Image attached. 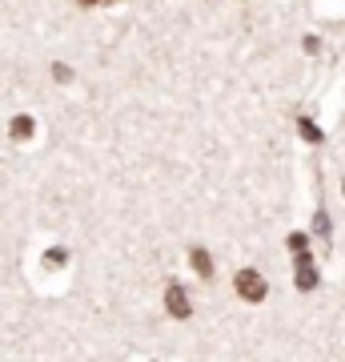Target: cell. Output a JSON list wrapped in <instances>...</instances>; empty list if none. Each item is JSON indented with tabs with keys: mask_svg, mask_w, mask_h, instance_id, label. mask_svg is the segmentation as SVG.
Here are the masks:
<instances>
[{
	"mask_svg": "<svg viewBox=\"0 0 345 362\" xmlns=\"http://www.w3.org/2000/svg\"><path fill=\"white\" fill-rule=\"evenodd\" d=\"M233 286H237V294H241L245 302H265V294H269V286H265V278H261V270H237Z\"/></svg>",
	"mask_w": 345,
	"mask_h": 362,
	"instance_id": "6da1fadb",
	"label": "cell"
},
{
	"mask_svg": "<svg viewBox=\"0 0 345 362\" xmlns=\"http://www.w3.org/2000/svg\"><path fill=\"white\" fill-rule=\"evenodd\" d=\"M165 310L173 314V318H189V314H193L189 294H185L181 286H169V290H165Z\"/></svg>",
	"mask_w": 345,
	"mask_h": 362,
	"instance_id": "7a4b0ae2",
	"label": "cell"
},
{
	"mask_svg": "<svg viewBox=\"0 0 345 362\" xmlns=\"http://www.w3.org/2000/svg\"><path fill=\"white\" fill-rule=\"evenodd\" d=\"M189 262H193V270L201 274V278H213V258H209L201 246H193V250H189Z\"/></svg>",
	"mask_w": 345,
	"mask_h": 362,
	"instance_id": "3957f363",
	"label": "cell"
},
{
	"mask_svg": "<svg viewBox=\"0 0 345 362\" xmlns=\"http://www.w3.org/2000/svg\"><path fill=\"white\" fill-rule=\"evenodd\" d=\"M317 286V270L309 266V258L301 254V266H297V290H313Z\"/></svg>",
	"mask_w": 345,
	"mask_h": 362,
	"instance_id": "277c9868",
	"label": "cell"
},
{
	"mask_svg": "<svg viewBox=\"0 0 345 362\" xmlns=\"http://www.w3.org/2000/svg\"><path fill=\"white\" fill-rule=\"evenodd\" d=\"M8 133H13L16 141H28L32 137V117H16L13 125H8Z\"/></svg>",
	"mask_w": 345,
	"mask_h": 362,
	"instance_id": "5b68a950",
	"label": "cell"
},
{
	"mask_svg": "<svg viewBox=\"0 0 345 362\" xmlns=\"http://www.w3.org/2000/svg\"><path fill=\"white\" fill-rule=\"evenodd\" d=\"M289 246H293V250H301V254H305V238H301V233H289Z\"/></svg>",
	"mask_w": 345,
	"mask_h": 362,
	"instance_id": "8992f818",
	"label": "cell"
},
{
	"mask_svg": "<svg viewBox=\"0 0 345 362\" xmlns=\"http://www.w3.org/2000/svg\"><path fill=\"white\" fill-rule=\"evenodd\" d=\"M80 4H97V0H80Z\"/></svg>",
	"mask_w": 345,
	"mask_h": 362,
	"instance_id": "52a82bcc",
	"label": "cell"
}]
</instances>
